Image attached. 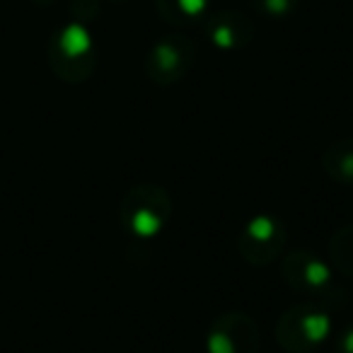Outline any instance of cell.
<instances>
[{
    "label": "cell",
    "instance_id": "1",
    "mask_svg": "<svg viewBox=\"0 0 353 353\" xmlns=\"http://www.w3.org/2000/svg\"><path fill=\"white\" fill-rule=\"evenodd\" d=\"M174 203L165 187L152 182H141L126 192L119 203L121 230L133 242H152L165 232L172 221Z\"/></svg>",
    "mask_w": 353,
    "mask_h": 353
},
{
    "label": "cell",
    "instance_id": "2",
    "mask_svg": "<svg viewBox=\"0 0 353 353\" xmlns=\"http://www.w3.org/2000/svg\"><path fill=\"white\" fill-rule=\"evenodd\" d=\"M332 332V310L317 300H300L276 322V343L285 353H314L329 341Z\"/></svg>",
    "mask_w": 353,
    "mask_h": 353
},
{
    "label": "cell",
    "instance_id": "3",
    "mask_svg": "<svg viewBox=\"0 0 353 353\" xmlns=\"http://www.w3.org/2000/svg\"><path fill=\"white\" fill-rule=\"evenodd\" d=\"M281 276L290 290L300 293L305 300H317L329 310L343 305L346 300V293L334 279V266L307 250H295L285 254L281 259Z\"/></svg>",
    "mask_w": 353,
    "mask_h": 353
},
{
    "label": "cell",
    "instance_id": "4",
    "mask_svg": "<svg viewBox=\"0 0 353 353\" xmlns=\"http://www.w3.org/2000/svg\"><path fill=\"white\" fill-rule=\"evenodd\" d=\"M49 65L56 78L65 83H83L94 73L97 65V49L90 37L88 27L80 22H70L56 30L49 41Z\"/></svg>",
    "mask_w": 353,
    "mask_h": 353
},
{
    "label": "cell",
    "instance_id": "5",
    "mask_svg": "<svg viewBox=\"0 0 353 353\" xmlns=\"http://www.w3.org/2000/svg\"><path fill=\"white\" fill-rule=\"evenodd\" d=\"M196 61V44L184 34H165L148 49L143 73L152 85L170 88L184 80Z\"/></svg>",
    "mask_w": 353,
    "mask_h": 353
},
{
    "label": "cell",
    "instance_id": "6",
    "mask_svg": "<svg viewBox=\"0 0 353 353\" xmlns=\"http://www.w3.org/2000/svg\"><path fill=\"white\" fill-rule=\"evenodd\" d=\"M288 242L285 223L279 216L259 213L242 225L237 235V252L250 266H269L281 259Z\"/></svg>",
    "mask_w": 353,
    "mask_h": 353
},
{
    "label": "cell",
    "instance_id": "7",
    "mask_svg": "<svg viewBox=\"0 0 353 353\" xmlns=\"http://www.w3.org/2000/svg\"><path fill=\"white\" fill-rule=\"evenodd\" d=\"M259 327L247 312H223L206 332V353H259Z\"/></svg>",
    "mask_w": 353,
    "mask_h": 353
},
{
    "label": "cell",
    "instance_id": "8",
    "mask_svg": "<svg viewBox=\"0 0 353 353\" xmlns=\"http://www.w3.org/2000/svg\"><path fill=\"white\" fill-rule=\"evenodd\" d=\"M203 30L218 51H242L254 37V22L240 10H218L206 15Z\"/></svg>",
    "mask_w": 353,
    "mask_h": 353
},
{
    "label": "cell",
    "instance_id": "9",
    "mask_svg": "<svg viewBox=\"0 0 353 353\" xmlns=\"http://www.w3.org/2000/svg\"><path fill=\"white\" fill-rule=\"evenodd\" d=\"M324 174L336 184L353 187V138H339L322 152Z\"/></svg>",
    "mask_w": 353,
    "mask_h": 353
},
{
    "label": "cell",
    "instance_id": "10",
    "mask_svg": "<svg viewBox=\"0 0 353 353\" xmlns=\"http://www.w3.org/2000/svg\"><path fill=\"white\" fill-rule=\"evenodd\" d=\"M211 0H155V10L167 25L187 27L206 17Z\"/></svg>",
    "mask_w": 353,
    "mask_h": 353
},
{
    "label": "cell",
    "instance_id": "11",
    "mask_svg": "<svg viewBox=\"0 0 353 353\" xmlns=\"http://www.w3.org/2000/svg\"><path fill=\"white\" fill-rule=\"evenodd\" d=\"M329 261L336 271L353 279V223L341 225L329 240Z\"/></svg>",
    "mask_w": 353,
    "mask_h": 353
},
{
    "label": "cell",
    "instance_id": "12",
    "mask_svg": "<svg viewBox=\"0 0 353 353\" xmlns=\"http://www.w3.org/2000/svg\"><path fill=\"white\" fill-rule=\"evenodd\" d=\"M254 12L266 20H288L298 12L300 0H250Z\"/></svg>",
    "mask_w": 353,
    "mask_h": 353
},
{
    "label": "cell",
    "instance_id": "13",
    "mask_svg": "<svg viewBox=\"0 0 353 353\" xmlns=\"http://www.w3.org/2000/svg\"><path fill=\"white\" fill-rule=\"evenodd\" d=\"M334 353H353V322H348L334 339Z\"/></svg>",
    "mask_w": 353,
    "mask_h": 353
}]
</instances>
